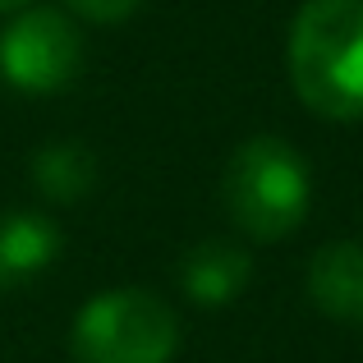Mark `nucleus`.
I'll use <instances>...</instances> for the list:
<instances>
[{
    "label": "nucleus",
    "mask_w": 363,
    "mask_h": 363,
    "mask_svg": "<svg viewBox=\"0 0 363 363\" xmlns=\"http://www.w3.org/2000/svg\"><path fill=\"white\" fill-rule=\"evenodd\" d=\"M290 88L322 120H363V0H303L285 42Z\"/></svg>",
    "instance_id": "nucleus-1"
},
{
    "label": "nucleus",
    "mask_w": 363,
    "mask_h": 363,
    "mask_svg": "<svg viewBox=\"0 0 363 363\" xmlns=\"http://www.w3.org/2000/svg\"><path fill=\"white\" fill-rule=\"evenodd\" d=\"M216 194H221L225 216L244 240L276 244L290 240L308 221L313 175L294 143L276 138V133H257L225 157Z\"/></svg>",
    "instance_id": "nucleus-2"
},
{
    "label": "nucleus",
    "mask_w": 363,
    "mask_h": 363,
    "mask_svg": "<svg viewBox=\"0 0 363 363\" xmlns=\"http://www.w3.org/2000/svg\"><path fill=\"white\" fill-rule=\"evenodd\" d=\"M69 350L74 363H170L179 350V318L152 290H106L79 308Z\"/></svg>",
    "instance_id": "nucleus-3"
},
{
    "label": "nucleus",
    "mask_w": 363,
    "mask_h": 363,
    "mask_svg": "<svg viewBox=\"0 0 363 363\" xmlns=\"http://www.w3.org/2000/svg\"><path fill=\"white\" fill-rule=\"evenodd\" d=\"M88 65L83 33L65 9L23 5L0 28V79L28 97H51L79 83Z\"/></svg>",
    "instance_id": "nucleus-4"
},
{
    "label": "nucleus",
    "mask_w": 363,
    "mask_h": 363,
    "mask_svg": "<svg viewBox=\"0 0 363 363\" xmlns=\"http://www.w3.org/2000/svg\"><path fill=\"white\" fill-rule=\"evenodd\" d=\"M308 299L345 327H363V244L336 240L308 257Z\"/></svg>",
    "instance_id": "nucleus-5"
},
{
    "label": "nucleus",
    "mask_w": 363,
    "mask_h": 363,
    "mask_svg": "<svg viewBox=\"0 0 363 363\" xmlns=\"http://www.w3.org/2000/svg\"><path fill=\"white\" fill-rule=\"evenodd\" d=\"M248 281H253V257L230 240H203L179 257V285L203 308L235 303L248 290Z\"/></svg>",
    "instance_id": "nucleus-6"
},
{
    "label": "nucleus",
    "mask_w": 363,
    "mask_h": 363,
    "mask_svg": "<svg viewBox=\"0 0 363 363\" xmlns=\"http://www.w3.org/2000/svg\"><path fill=\"white\" fill-rule=\"evenodd\" d=\"M65 235L46 212H5L0 216V290L37 281L60 257Z\"/></svg>",
    "instance_id": "nucleus-7"
},
{
    "label": "nucleus",
    "mask_w": 363,
    "mask_h": 363,
    "mask_svg": "<svg viewBox=\"0 0 363 363\" xmlns=\"http://www.w3.org/2000/svg\"><path fill=\"white\" fill-rule=\"evenodd\" d=\"M33 184L51 203H83L97 184V157L79 138H55L37 147L33 157Z\"/></svg>",
    "instance_id": "nucleus-8"
},
{
    "label": "nucleus",
    "mask_w": 363,
    "mask_h": 363,
    "mask_svg": "<svg viewBox=\"0 0 363 363\" xmlns=\"http://www.w3.org/2000/svg\"><path fill=\"white\" fill-rule=\"evenodd\" d=\"M69 18L83 23H124V18L138 9V0H60Z\"/></svg>",
    "instance_id": "nucleus-9"
},
{
    "label": "nucleus",
    "mask_w": 363,
    "mask_h": 363,
    "mask_svg": "<svg viewBox=\"0 0 363 363\" xmlns=\"http://www.w3.org/2000/svg\"><path fill=\"white\" fill-rule=\"evenodd\" d=\"M28 0H0V14H14V9H23Z\"/></svg>",
    "instance_id": "nucleus-10"
}]
</instances>
